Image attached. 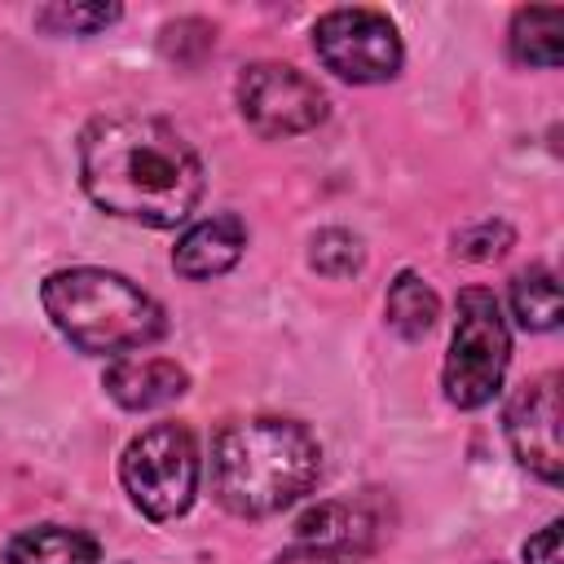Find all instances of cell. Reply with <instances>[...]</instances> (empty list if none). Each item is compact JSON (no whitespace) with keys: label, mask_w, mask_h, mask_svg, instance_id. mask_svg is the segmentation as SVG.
I'll list each match as a JSON object with an SVG mask.
<instances>
[{"label":"cell","mask_w":564,"mask_h":564,"mask_svg":"<svg viewBox=\"0 0 564 564\" xmlns=\"http://www.w3.org/2000/svg\"><path fill=\"white\" fill-rule=\"evenodd\" d=\"M507 247H511V229L502 220H485V225L454 234V256L463 260H498Z\"/></svg>","instance_id":"obj_18"},{"label":"cell","mask_w":564,"mask_h":564,"mask_svg":"<svg viewBox=\"0 0 564 564\" xmlns=\"http://www.w3.org/2000/svg\"><path fill=\"white\" fill-rule=\"evenodd\" d=\"M436 313H441L436 291H432L414 269L397 273V282L388 286V326H392L397 335H405V339H419V335L432 330Z\"/></svg>","instance_id":"obj_14"},{"label":"cell","mask_w":564,"mask_h":564,"mask_svg":"<svg viewBox=\"0 0 564 564\" xmlns=\"http://www.w3.org/2000/svg\"><path fill=\"white\" fill-rule=\"evenodd\" d=\"M322 66L348 84H383L401 70V35L379 9H330L313 26Z\"/></svg>","instance_id":"obj_6"},{"label":"cell","mask_w":564,"mask_h":564,"mask_svg":"<svg viewBox=\"0 0 564 564\" xmlns=\"http://www.w3.org/2000/svg\"><path fill=\"white\" fill-rule=\"evenodd\" d=\"M97 538L66 524H35L9 538L4 560L9 564H97Z\"/></svg>","instance_id":"obj_12"},{"label":"cell","mask_w":564,"mask_h":564,"mask_svg":"<svg viewBox=\"0 0 564 564\" xmlns=\"http://www.w3.org/2000/svg\"><path fill=\"white\" fill-rule=\"evenodd\" d=\"M242 247H247V229L238 216L225 212V216H207V220L189 225L172 251V264L181 278L203 282V278H220L225 269H234Z\"/></svg>","instance_id":"obj_10"},{"label":"cell","mask_w":564,"mask_h":564,"mask_svg":"<svg viewBox=\"0 0 564 564\" xmlns=\"http://www.w3.org/2000/svg\"><path fill=\"white\" fill-rule=\"evenodd\" d=\"M48 322L79 352H137L163 335V308L110 269H57L40 286Z\"/></svg>","instance_id":"obj_3"},{"label":"cell","mask_w":564,"mask_h":564,"mask_svg":"<svg viewBox=\"0 0 564 564\" xmlns=\"http://www.w3.org/2000/svg\"><path fill=\"white\" fill-rule=\"evenodd\" d=\"M511 57L524 66H560L564 57V9L529 4L511 18Z\"/></svg>","instance_id":"obj_13"},{"label":"cell","mask_w":564,"mask_h":564,"mask_svg":"<svg viewBox=\"0 0 564 564\" xmlns=\"http://www.w3.org/2000/svg\"><path fill=\"white\" fill-rule=\"evenodd\" d=\"M507 361H511V335H507L498 295L485 286L458 291V317H454L445 375H441L445 397L458 410H476V405L494 401V392L502 388Z\"/></svg>","instance_id":"obj_4"},{"label":"cell","mask_w":564,"mask_h":564,"mask_svg":"<svg viewBox=\"0 0 564 564\" xmlns=\"http://www.w3.org/2000/svg\"><path fill=\"white\" fill-rule=\"evenodd\" d=\"M119 4H44L35 9V26L53 35H93L110 22H119Z\"/></svg>","instance_id":"obj_17"},{"label":"cell","mask_w":564,"mask_h":564,"mask_svg":"<svg viewBox=\"0 0 564 564\" xmlns=\"http://www.w3.org/2000/svg\"><path fill=\"white\" fill-rule=\"evenodd\" d=\"M322 471V449L304 423L242 419L212 441V489L234 516L260 520L300 502Z\"/></svg>","instance_id":"obj_2"},{"label":"cell","mask_w":564,"mask_h":564,"mask_svg":"<svg viewBox=\"0 0 564 564\" xmlns=\"http://www.w3.org/2000/svg\"><path fill=\"white\" fill-rule=\"evenodd\" d=\"M524 564H564V560H560V520L542 524V529L524 542Z\"/></svg>","instance_id":"obj_19"},{"label":"cell","mask_w":564,"mask_h":564,"mask_svg":"<svg viewBox=\"0 0 564 564\" xmlns=\"http://www.w3.org/2000/svg\"><path fill=\"white\" fill-rule=\"evenodd\" d=\"M295 538L335 555L339 564L348 555H366L370 542H375V516L361 507V502H317L300 516L295 524Z\"/></svg>","instance_id":"obj_11"},{"label":"cell","mask_w":564,"mask_h":564,"mask_svg":"<svg viewBox=\"0 0 564 564\" xmlns=\"http://www.w3.org/2000/svg\"><path fill=\"white\" fill-rule=\"evenodd\" d=\"M238 110L251 132L278 141L313 132L326 119V93L286 62H256L238 79Z\"/></svg>","instance_id":"obj_7"},{"label":"cell","mask_w":564,"mask_h":564,"mask_svg":"<svg viewBox=\"0 0 564 564\" xmlns=\"http://www.w3.org/2000/svg\"><path fill=\"white\" fill-rule=\"evenodd\" d=\"M119 480L141 516L150 520L185 516L198 489V449L189 427L154 423L141 436H132L119 458Z\"/></svg>","instance_id":"obj_5"},{"label":"cell","mask_w":564,"mask_h":564,"mask_svg":"<svg viewBox=\"0 0 564 564\" xmlns=\"http://www.w3.org/2000/svg\"><path fill=\"white\" fill-rule=\"evenodd\" d=\"M507 441L520 467H529L538 480L560 485L564 449H560V375H538L507 401Z\"/></svg>","instance_id":"obj_8"},{"label":"cell","mask_w":564,"mask_h":564,"mask_svg":"<svg viewBox=\"0 0 564 564\" xmlns=\"http://www.w3.org/2000/svg\"><path fill=\"white\" fill-rule=\"evenodd\" d=\"M308 264H313L322 278H352V273L366 264L361 238L348 234V229H322V234H313V242H308Z\"/></svg>","instance_id":"obj_16"},{"label":"cell","mask_w":564,"mask_h":564,"mask_svg":"<svg viewBox=\"0 0 564 564\" xmlns=\"http://www.w3.org/2000/svg\"><path fill=\"white\" fill-rule=\"evenodd\" d=\"M511 313L524 330H555L560 326V282L551 269H524L511 282Z\"/></svg>","instance_id":"obj_15"},{"label":"cell","mask_w":564,"mask_h":564,"mask_svg":"<svg viewBox=\"0 0 564 564\" xmlns=\"http://www.w3.org/2000/svg\"><path fill=\"white\" fill-rule=\"evenodd\" d=\"M273 564H339L335 555H326V551H317V546H308V542H295L291 551H282Z\"/></svg>","instance_id":"obj_20"},{"label":"cell","mask_w":564,"mask_h":564,"mask_svg":"<svg viewBox=\"0 0 564 564\" xmlns=\"http://www.w3.org/2000/svg\"><path fill=\"white\" fill-rule=\"evenodd\" d=\"M88 198L123 220L176 229L203 198V163L189 141L150 115H101L79 137Z\"/></svg>","instance_id":"obj_1"},{"label":"cell","mask_w":564,"mask_h":564,"mask_svg":"<svg viewBox=\"0 0 564 564\" xmlns=\"http://www.w3.org/2000/svg\"><path fill=\"white\" fill-rule=\"evenodd\" d=\"M189 388V375L167 357H119L106 366V392L123 410H159Z\"/></svg>","instance_id":"obj_9"}]
</instances>
